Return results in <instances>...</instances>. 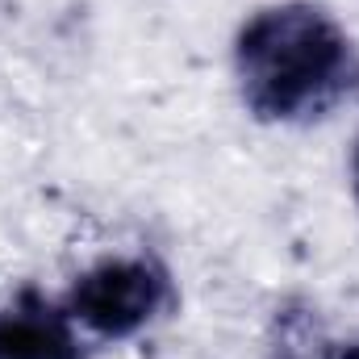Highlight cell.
I'll return each instance as SVG.
<instances>
[{
	"label": "cell",
	"instance_id": "4",
	"mask_svg": "<svg viewBox=\"0 0 359 359\" xmlns=\"http://www.w3.org/2000/svg\"><path fill=\"white\" fill-rule=\"evenodd\" d=\"M334 359H359V339H351L347 347H339V355Z\"/></svg>",
	"mask_w": 359,
	"mask_h": 359
},
{
	"label": "cell",
	"instance_id": "1",
	"mask_svg": "<svg viewBox=\"0 0 359 359\" xmlns=\"http://www.w3.org/2000/svg\"><path fill=\"white\" fill-rule=\"evenodd\" d=\"M234 76L255 117L301 121L355 88L359 55L326 8L292 0L247 17L234 42Z\"/></svg>",
	"mask_w": 359,
	"mask_h": 359
},
{
	"label": "cell",
	"instance_id": "3",
	"mask_svg": "<svg viewBox=\"0 0 359 359\" xmlns=\"http://www.w3.org/2000/svg\"><path fill=\"white\" fill-rule=\"evenodd\" d=\"M0 359H80L72 313L25 288L0 305Z\"/></svg>",
	"mask_w": 359,
	"mask_h": 359
},
{
	"label": "cell",
	"instance_id": "2",
	"mask_svg": "<svg viewBox=\"0 0 359 359\" xmlns=\"http://www.w3.org/2000/svg\"><path fill=\"white\" fill-rule=\"evenodd\" d=\"M172 301V276L147 255H113L76 276L67 292L72 322L100 339H130L147 330Z\"/></svg>",
	"mask_w": 359,
	"mask_h": 359
},
{
	"label": "cell",
	"instance_id": "5",
	"mask_svg": "<svg viewBox=\"0 0 359 359\" xmlns=\"http://www.w3.org/2000/svg\"><path fill=\"white\" fill-rule=\"evenodd\" d=\"M351 184H355V196H359V147H355V159H351Z\"/></svg>",
	"mask_w": 359,
	"mask_h": 359
}]
</instances>
